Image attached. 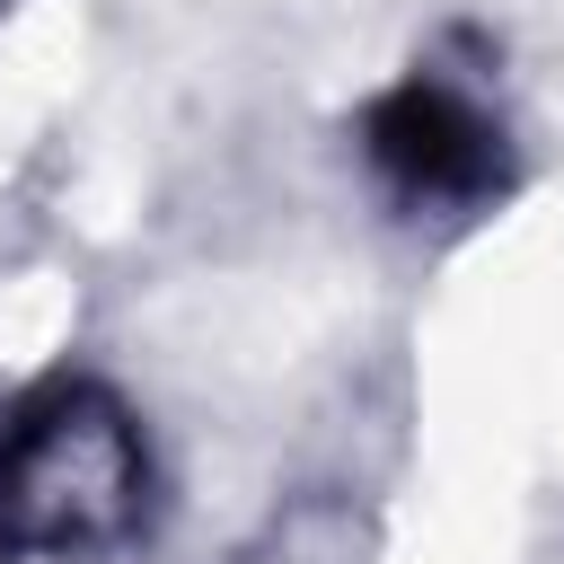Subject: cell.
<instances>
[{
  "mask_svg": "<svg viewBox=\"0 0 564 564\" xmlns=\"http://www.w3.org/2000/svg\"><path fill=\"white\" fill-rule=\"evenodd\" d=\"M141 502H150V449H141V423L106 388L62 379L9 414L0 432V546L9 555H35V564L106 555L141 529Z\"/></svg>",
  "mask_w": 564,
  "mask_h": 564,
  "instance_id": "1",
  "label": "cell"
},
{
  "mask_svg": "<svg viewBox=\"0 0 564 564\" xmlns=\"http://www.w3.org/2000/svg\"><path fill=\"white\" fill-rule=\"evenodd\" d=\"M361 150L379 159V176L405 203H485L502 185V123L432 70L397 79L361 115Z\"/></svg>",
  "mask_w": 564,
  "mask_h": 564,
  "instance_id": "2",
  "label": "cell"
}]
</instances>
